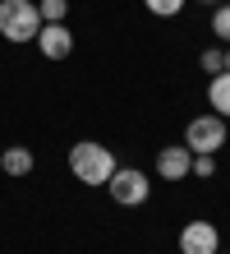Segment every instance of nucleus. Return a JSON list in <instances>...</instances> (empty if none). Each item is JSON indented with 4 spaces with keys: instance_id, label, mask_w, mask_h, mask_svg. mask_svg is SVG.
I'll return each instance as SVG.
<instances>
[{
    "instance_id": "nucleus-1",
    "label": "nucleus",
    "mask_w": 230,
    "mask_h": 254,
    "mask_svg": "<svg viewBox=\"0 0 230 254\" xmlns=\"http://www.w3.org/2000/svg\"><path fill=\"white\" fill-rule=\"evenodd\" d=\"M69 171L79 176L83 185H106L111 171H115V153L106 143H97V139H79L69 148Z\"/></svg>"
},
{
    "instance_id": "nucleus-2",
    "label": "nucleus",
    "mask_w": 230,
    "mask_h": 254,
    "mask_svg": "<svg viewBox=\"0 0 230 254\" xmlns=\"http://www.w3.org/2000/svg\"><path fill=\"white\" fill-rule=\"evenodd\" d=\"M42 9L37 0H0V37L5 42H37Z\"/></svg>"
},
{
    "instance_id": "nucleus-3",
    "label": "nucleus",
    "mask_w": 230,
    "mask_h": 254,
    "mask_svg": "<svg viewBox=\"0 0 230 254\" xmlns=\"http://www.w3.org/2000/svg\"><path fill=\"white\" fill-rule=\"evenodd\" d=\"M226 139H230V129H226V121L217 111L212 116H193L189 129H184V148H189V153H221Z\"/></svg>"
},
{
    "instance_id": "nucleus-4",
    "label": "nucleus",
    "mask_w": 230,
    "mask_h": 254,
    "mask_svg": "<svg viewBox=\"0 0 230 254\" xmlns=\"http://www.w3.org/2000/svg\"><path fill=\"white\" fill-rule=\"evenodd\" d=\"M106 190H111V199H115V203H125V208L147 203V194H152L147 176H143V171H134V167H115V171H111V181H106Z\"/></svg>"
},
{
    "instance_id": "nucleus-5",
    "label": "nucleus",
    "mask_w": 230,
    "mask_h": 254,
    "mask_svg": "<svg viewBox=\"0 0 230 254\" xmlns=\"http://www.w3.org/2000/svg\"><path fill=\"white\" fill-rule=\"evenodd\" d=\"M221 250V236L212 222H184L180 231V254H217Z\"/></svg>"
},
{
    "instance_id": "nucleus-6",
    "label": "nucleus",
    "mask_w": 230,
    "mask_h": 254,
    "mask_svg": "<svg viewBox=\"0 0 230 254\" xmlns=\"http://www.w3.org/2000/svg\"><path fill=\"white\" fill-rule=\"evenodd\" d=\"M37 51L46 56V61H65V56H74V33H69L65 23H42Z\"/></svg>"
},
{
    "instance_id": "nucleus-7",
    "label": "nucleus",
    "mask_w": 230,
    "mask_h": 254,
    "mask_svg": "<svg viewBox=\"0 0 230 254\" xmlns=\"http://www.w3.org/2000/svg\"><path fill=\"white\" fill-rule=\"evenodd\" d=\"M189 171H193V153L184 143H166L157 153V176L161 181H184Z\"/></svg>"
},
{
    "instance_id": "nucleus-8",
    "label": "nucleus",
    "mask_w": 230,
    "mask_h": 254,
    "mask_svg": "<svg viewBox=\"0 0 230 254\" xmlns=\"http://www.w3.org/2000/svg\"><path fill=\"white\" fill-rule=\"evenodd\" d=\"M207 102H212V111H217L221 121H230V69L212 74V83H207Z\"/></svg>"
},
{
    "instance_id": "nucleus-9",
    "label": "nucleus",
    "mask_w": 230,
    "mask_h": 254,
    "mask_svg": "<svg viewBox=\"0 0 230 254\" xmlns=\"http://www.w3.org/2000/svg\"><path fill=\"white\" fill-rule=\"evenodd\" d=\"M0 171L5 176H28L33 171V148H23V143L5 148V153H0Z\"/></svg>"
},
{
    "instance_id": "nucleus-10",
    "label": "nucleus",
    "mask_w": 230,
    "mask_h": 254,
    "mask_svg": "<svg viewBox=\"0 0 230 254\" xmlns=\"http://www.w3.org/2000/svg\"><path fill=\"white\" fill-rule=\"evenodd\" d=\"M212 33H217L226 47H230V0H221V5L212 9Z\"/></svg>"
},
{
    "instance_id": "nucleus-11",
    "label": "nucleus",
    "mask_w": 230,
    "mask_h": 254,
    "mask_svg": "<svg viewBox=\"0 0 230 254\" xmlns=\"http://www.w3.org/2000/svg\"><path fill=\"white\" fill-rule=\"evenodd\" d=\"M37 9H42V23H65L69 0H37Z\"/></svg>"
},
{
    "instance_id": "nucleus-12",
    "label": "nucleus",
    "mask_w": 230,
    "mask_h": 254,
    "mask_svg": "<svg viewBox=\"0 0 230 254\" xmlns=\"http://www.w3.org/2000/svg\"><path fill=\"white\" fill-rule=\"evenodd\" d=\"M147 14H157V19H175V14L184 9V0H143Z\"/></svg>"
},
{
    "instance_id": "nucleus-13",
    "label": "nucleus",
    "mask_w": 230,
    "mask_h": 254,
    "mask_svg": "<svg viewBox=\"0 0 230 254\" xmlns=\"http://www.w3.org/2000/svg\"><path fill=\"white\" fill-rule=\"evenodd\" d=\"M189 176H203V181L217 176V153H193V171Z\"/></svg>"
},
{
    "instance_id": "nucleus-14",
    "label": "nucleus",
    "mask_w": 230,
    "mask_h": 254,
    "mask_svg": "<svg viewBox=\"0 0 230 254\" xmlns=\"http://www.w3.org/2000/svg\"><path fill=\"white\" fill-rule=\"evenodd\" d=\"M198 65H203L207 74H221V69H226V51H221V47H212V51L198 56Z\"/></svg>"
},
{
    "instance_id": "nucleus-15",
    "label": "nucleus",
    "mask_w": 230,
    "mask_h": 254,
    "mask_svg": "<svg viewBox=\"0 0 230 254\" xmlns=\"http://www.w3.org/2000/svg\"><path fill=\"white\" fill-rule=\"evenodd\" d=\"M203 5H212V9H217V5H221V0H203Z\"/></svg>"
},
{
    "instance_id": "nucleus-16",
    "label": "nucleus",
    "mask_w": 230,
    "mask_h": 254,
    "mask_svg": "<svg viewBox=\"0 0 230 254\" xmlns=\"http://www.w3.org/2000/svg\"><path fill=\"white\" fill-rule=\"evenodd\" d=\"M226 69H230V47H226Z\"/></svg>"
},
{
    "instance_id": "nucleus-17",
    "label": "nucleus",
    "mask_w": 230,
    "mask_h": 254,
    "mask_svg": "<svg viewBox=\"0 0 230 254\" xmlns=\"http://www.w3.org/2000/svg\"><path fill=\"white\" fill-rule=\"evenodd\" d=\"M217 254H221V250H217Z\"/></svg>"
}]
</instances>
